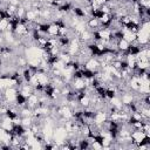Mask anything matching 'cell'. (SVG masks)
Here are the masks:
<instances>
[{"instance_id":"obj_1","label":"cell","mask_w":150,"mask_h":150,"mask_svg":"<svg viewBox=\"0 0 150 150\" xmlns=\"http://www.w3.org/2000/svg\"><path fill=\"white\" fill-rule=\"evenodd\" d=\"M26 103H27V107H29L30 109H34L35 107L39 105V96H38L35 93L30 94V95L27 97Z\"/></svg>"},{"instance_id":"obj_2","label":"cell","mask_w":150,"mask_h":150,"mask_svg":"<svg viewBox=\"0 0 150 150\" xmlns=\"http://www.w3.org/2000/svg\"><path fill=\"white\" fill-rule=\"evenodd\" d=\"M129 46H130V43L128 41H125L124 39H120V41L117 42V48H118V50H122V52H127Z\"/></svg>"},{"instance_id":"obj_3","label":"cell","mask_w":150,"mask_h":150,"mask_svg":"<svg viewBox=\"0 0 150 150\" xmlns=\"http://www.w3.org/2000/svg\"><path fill=\"white\" fill-rule=\"evenodd\" d=\"M33 123V117L32 116H27V117H21V125L25 128H29Z\"/></svg>"},{"instance_id":"obj_4","label":"cell","mask_w":150,"mask_h":150,"mask_svg":"<svg viewBox=\"0 0 150 150\" xmlns=\"http://www.w3.org/2000/svg\"><path fill=\"white\" fill-rule=\"evenodd\" d=\"M8 23H9V20H8V18H2V19H0V33H2V32H5L6 29H7V26H8Z\"/></svg>"},{"instance_id":"obj_5","label":"cell","mask_w":150,"mask_h":150,"mask_svg":"<svg viewBox=\"0 0 150 150\" xmlns=\"http://www.w3.org/2000/svg\"><path fill=\"white\" fill-rule=\"evenodd\" d=\"M90 149H95V150H101V149H103V146H102L101 142H100L98 139H96V141H94V142H91V143H90Z\"/></svg>"}]
</instances>
